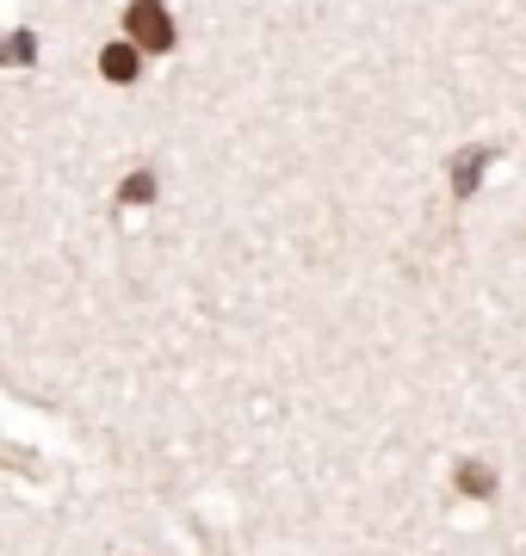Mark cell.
<instances>
[{
    "mask_svg": "<svg viewBox=\"0 0 526 556\" xmlns=\"http://www.w3.org/2000/svg\"><path fill=\"white\" fill-rule=\"evenodd\" d=\"M124 31H130L137 50H167L174 43V20H167L162 0H130L124 7Z\"/></svg>",
    "mask_w": 526,
    "mask_h": 556,
    "instance_id": "obj_1",
    "label": "cell"
},
{
    "mask_svg": "<svg viewBox=\"0 0 526 556\" xmlns=\"http://www.w3.org/2000/svg\"><path fill=\"white\" fill-rule=\"evenodd\" d=\"M100 68H105V80H137V68H142V56H137V43H105V56H100Z\"/></svg>",
    "mask_w": 526,
    "mask_h": 556,
    "instance_id": "obj_2",
    "label": "cell"
},
{
    "mask_svg": "<svg viewBox=\"0 0 526 556\" xmlns=\"http://www.w3.org/2000/svg\"><path fill=\"white\" fill-rule=\"evenodd\" d=\"M32 56H38V43H32V31H13V38L0 43V62H7V68H25Z\"/></svg>",
    "mask_w": 526,
    "mask_h": 556,
    "instance_id": "obj_3",
    "label": "cell"
},
{
    "mask_svg": "<svg viewBox=\"0 0 526 556\" xmlns=\"http://www.w3.org/2000/svg\"><path fill=\"white\" fill-rule=\"evenodd\" d=\"M459 482H465V495H489V489H496V477H489L484 464H465V470H459Z\"/></svg>",
    "mask_w": 526,
    "mask_h": 556,
    "instance_id": "obj_4",
    "label": "cell"
},
{
    "mask_svg": "<svg viewBox=\"0 0 526 556\" xmlns=\"http://www.w3.org/2000/svg\"><path fill=\"white\" fill-rule=\"evenodd\" d=\"M489 161V149H471V155H459V192H471V179H477V167Z\"/></svg>",
    "mask_w": 526,
    "mask_h": 556,
    "instance_id": "obj_5",
    "label": "cell"
},
{
    "mask_svg": "<svg viewBox=\"0 0 526 556\" xmlns=\"http://www.w3.org/2000/svg\"><path fill=\"white\" fill-rule=\"evenodd\" d=\"M142 199H155V179H149V174H130V179H124V204H142Z\"/></svg>",
    "mask_w": 526,
    "mask_h": 556,
    "instance_id": "obj_6",
    "label": "cell"
}]
</instances>
